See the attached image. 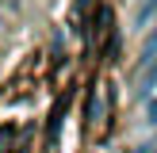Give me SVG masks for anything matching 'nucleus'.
Instances as JSON below:
<instances>
[{"mask_svg":"<svg viewBox=\"0 0 157 153\" xmlns=\"http://www.w3.org/2000/svg\"><path fill=\"white\" fill-rule=\"evenodd\" d=\"M157 15V0H142V4L134 8V27H142V23H150Z\"/></svg>","mask_w":157,"mask_h":153,"instance_id":"f257e3e1","label":"nucleus"},{"mask_svg":"<svg viewBox=\"0 0 157 153\" xmlns=\"http://www.w3.org/2000/svg\"><path fill=\"white\" fill-rule=\"evenodd\" d=\"M138 153H157V142H153V145H142V149H138Z\"/></svg>","mask_w":157,"mask_h":153,"instance_id":"0eeeda50","label":"nucleus"},{"mask_svg":"<svg viewBox=\"0 0 157 153\" xmlns=\"http://www.w3.org/2000/svg\"><path fill=\"white\" fill-rule=\"evenodd\" d=\"M153 80H157V65L146 69V76H138V99H146V96L153 92Z\"/></svg>","mask_w":157,"mask_h":153,"instance_id":"20e7f679","label":"nucleus"},{"mask_svg":"<svg viewBox=\"0 0 157 153\" xmlns=\"http://www.w3.org/2000/svg\"><path fill=\"white\" fill-rule=\"evenodd\" d=\"M92 4V0H77V12H84V8H88Z\"/></svg>","mask_w":157,"mask_h":153,"instance_id":"6e6552de","label":"nucleus"},{"mask_svg":"<svg viewBox=\"0 0 157 153\" xmlns=\"http://www.w3.org/2000/svg\"><path fill=\"white\" fill-rule=\"evenodd\" d=\"M12 4H19V0H12Z\"/></svg>","mask_w":157,"mask_h":153,"instance_id":"1a4fd4ad","label":"nucleus"},{"mask_svg":"<svg viewBox=\"0 0 157 153\" xmlns=\"http://www.w3.org/2000/svg\"><path fill=\"white\" fill-rule=\"evenodd\" d=\"M138 61H142L146 69H150V65H157V31H153L150 38H146V46H142V58H138Z\"/></svg>","mask_w":157,"mask_h":153,"instance_id":"7ed1b4c3","label":"nucleus"},{"mask_svg":"<svg viewBox=\"0 0 157 153\" xmlns=\"http://www.w3.org/2000/svg\"><path fill=\"white\" fill-rule=\"evenodd\" d=\"M150 122H157V99H150Z\"/></svg>","mask_w":157,"mask_h":153,"instance_id":"423d86ee","label":"nucleus"},{"mask_svg":"<svg viewBox=\"0 0 157 153\" xmlns=\"http://www.w3.org/2000/svg\"><path fill=\"white\" fill-rule=\"evenodd\" d=\"M115 50H119V35H111V38H107V46H104V54H107V61L115 58Z\"/></svg>","mask_w":157,"mask_h":153,"instance_id":"39448f33","label":"nucleus"},{"mask_svg":"<svg viewBox=\"0 0 157 153\" xmlns=\"http://www.w3.org/2000/svg\"><path fill=\"white\" fill-rule=\"evenodd\" d=\"M65 107H69V96H61V99H58V107H54V119H50V126H46V134H50V138H58V130H61V115H65Z\"/></svg>","mask_w":157,"mask_h":153,"instance_id":"f03ea898","label":"nucleus"}]
</instances>
